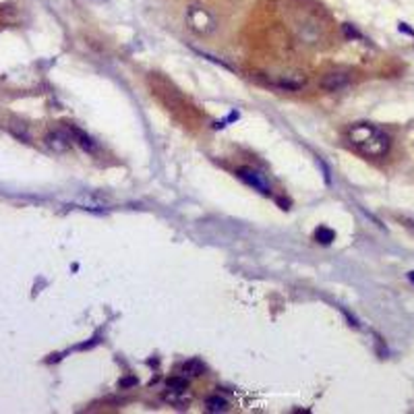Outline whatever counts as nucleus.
<instances>
[{
    "mask_svg": "<svg viewBox=\"0 0 414 414\" xmlns=\"http://www.w3.org/2000/svg\"><path fill=\"white\" fill-rule=\"evenodd\" d=\"M133 383H135V379H124L120 385H133Z\"/></svg>",
    "mask_w": 414,
    "mask_h": 414,
    "instance_id": "15",
    "label": "nucleus"
},
{
    "mask_svg": "<svg viewBox=\"0 0 414 414\" xmlns=\"http://www.w3.org/2000/svg\"><path fill=\"white\" fill-rule=\"evenodd\" d=\"M187 23L197 35H209L215 31V19L209 10L201 4H193L187 10Z\"/></svg>",
    "mask_w": 414,
    "mask_h": 414,
    "instance_id": "2",
    "label": "nucleus"
},
{
    "mask_svg": "<svg viewBox=\"0 0 414 414\" xmlns=\"http://www.w3.org/2000/svg\"><path fill=\"white\" fill-rule=\"evenodd\" d=\"M68 133L73 135V139L79 143V147H83L85 151H89V154H95V151H98V143H95L87 133H83V131L77 129V127H68Z\"/></svg>",
    "mask_w": 414,
    "mask_h": 414,
    "instance_id": "6",
    "label": "nucleus"
},
{
    "mask_svg": "<svg viewBox=\"0 0 414 414\" xmlns=\"http://www.w3.org/2000/svg\"><path fill=\"white\" fill-rule=\"evenodd\" d=\"M236 176L240 178L242 183H246L248 187H253L255 191L263 193V195H269V193H271V187L265 181V176L261 174V172H257V170H253V168H240L236 172Z\"/></svg>",
    "mask_w": 414,
    "mask_h": 414,
    "instance_id": "3",
    "label": "nucleus"
},
{
    "mask_svg": "<svg viewBox=\"0 0 414 414\" xmlns=\"http://www.w3.org/2000/svg\"><path fill=\"white\" fill-rule=\"evenodd\" d=\"M205 373V365L199 361V358H191L187 361L183 367H181V375L187 377V379H193V377H199Z\"/></svg>",
    "mask_w": 414,
    "mask_h": 414,
    "instance_id": "8",
    "label": "nucleus"
},
{
    "mask_svg": "<svg viewBox=\"0 0 414 414\" xmlns=\"http://www.w3.org/2000/svg\"><path fill=\"white\" fill-rule=\"evenodd\" d=\"M348 143L365 158H383L390 151V135L371 122H356L346 133Z\"/></svg>",
    "mask_w": 414,
    "mask_h": 414,
    "instance_id": "1",
    "label": "nucleus"
},
{
    "mask_svg": "<svg viewBox=\"0 0 414 414\" xmlns=\"http://www.w3.org/2000/svg\"><path fill=\"white\" fill-rule=\"evenodd\" d=\"M400 31H404V33H410V35H414V31L410 29V27H406V23H400Z\"/></svg>",
    "mask_w": 414,
    "mask_h": 414,
    "instance_id": "14",
    "label": "nucleus"
},
{
    "mask_svg": "<svg viewBox=\"0 0 414 414\" xmlns=\"http://www.w3.org/2000/svg\"><path fill=\"white\" fill-rule=\"evenodd\" d=\"M315 238H317V242H321V244H329L331 240L336 238V234H334V230H329V228H317L315 230Z\"/></svg>",
    "mask_w": 414,
    "mask_h": 414,
    "instance_id": "12",
    "label": "nucleus"
},
{
    "mask_svg": "<svg viewBox=\"0 0 414 414\" xmlns=\"http://www.w3.org/2000/svg\"><path fill=\"white\" fill-rule=\"evenodd\" d=\"M350 83V77L346 75V73H327L321 81H319V85H321V89H325V91H338V89H342V87H346Z\"/></svg>",
    "mask_w": 414,
    "mask_h": 414,
    "instance_id": "5",
    "label": "nucleus"
},
{
    "mask_svg": "<svg viewBox=\"0 0 414 414\" xmlns=\"http://www.w3.org/2000/svg\"><path fill=\"white\" fill-rule=\"evenodd\" d=\"M166 388H168V390L185 392V390H189V379H187V377H183V375H178V377H170L168 381H166Z\"/></svg>",
    "mask_w": 414,
    "mask_h": 414,
    "instance_id": "10",
    "label": "nucleus"
},
{
    "mask_svg": "<svg viewBox=\"0 0 414 414\" xmlns=\"http://www.w3.org/2000/svg\"><path fill=\"white\" fill-rule=\"evenodd\" d=\"M46 145L52 151H56V154H64V151L71 149V135H66L62 131H52L46 137Z\"/></svg>",
    "mask_w": 414,
    "mask_h": 414,
    "instance_id": "4",
    "label": "nucleus"
},
{
    "mask_svg": "<svg viewBox=\"0 0 414 414\" xmlns=\"http://www.w3.org/2000/svg\"><path fill=\"white\" fill-rule=\"evenodd\" d=\"M408 280H410V282H412V284H414V269H412V271H410V273H408Z\"/></svg>",
    "mask_w": 414,
    "mask_h": 414,
    "instance_id": "16",
    "label": "nucleus"
},
{
    "mask_svg": "<svg viewBox=\"0 0 414 414\" xmlns=\"http://www.w3.org/2000/svg\"><path fill=\"white\" fill-rule=\"evenodd\" d=\"M164 402H168L172 406H178V408H185L187 404H191V394L185 390V392H178V390H168L164 396Z\"/></svg>",
    "mask_w": 414,
    "mask_h": 414,
    "instance_id": "7",
    "label": "nucleus"
},
{
    "mask_svg": "<svg viewBox=\"0 0 414 414\" xmlns=\"http://www.w3.org/2000/svg\"><path fill=\"white\" fill-rule=\"evenodd\" d=\"M344 31H346L348 37H358V31L354 29V27H350V25H344Z\"/></svg>",
    "mask_w": 414,
    "mask_h": 414,
    "instance_id": "13",
    "label": "nucleus"
},
{
    "mask_svg": "<svg viewBox=\"0 0 414 414\" xmlns=\"http://www.w3.org/2000/svg\"><path fill=\"white\" fill-rule=\"evenodd\" d=\"M230 408V402L224 398V396H219V394H215V396H209L205 400V410L207 412H226Z\"/></svg>",
    "mask_w": 414,
    "mask_h": 414,
    "instance_id": "9",
    "label": "nucleus"
},
{
    "mask_svg": "<svg viewBox=\"0 0 414 414\" xmlns=\"http://www.w3.org/2000/svg\"><path fill=\"white\" fill-rule=\"evenodd\" d=\"M305 83H307L305 77H302V79H290V77H288V79H282L278 85H280L282 89H288V91H296V89H300V87H305Z\"/></svg>",
    "mask_w": 414,
    "mask_h": 414,
    "instance_id": "11",
    "label": "nucleus"
}]
</instances>
